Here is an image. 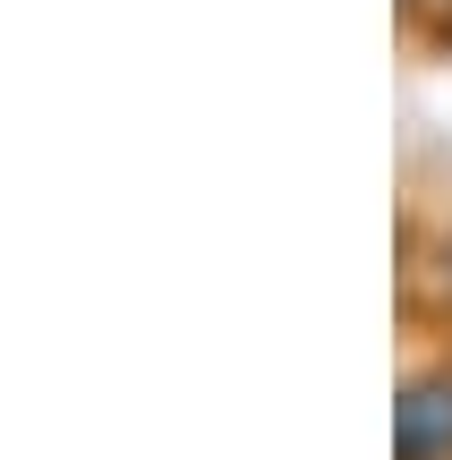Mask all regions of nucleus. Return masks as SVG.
Returning <instances> with one entry per match:
<instances>
[{
	"instance_id": "f257e3e1",
	"label": "nucleus",
	"mask_w": 452,
	"mask_h": 460,
	"mask_svg": "<svg viewBox=\"0 0 452 460\" xmlns=\"http://www.w3.org/2000/svg\"><path fill=\"white\" fill-rule=\"evenodd\" d=\"M393 452L402 460H452V367L402 384V401H393Z\"/></svg>"
}]
</instances>
